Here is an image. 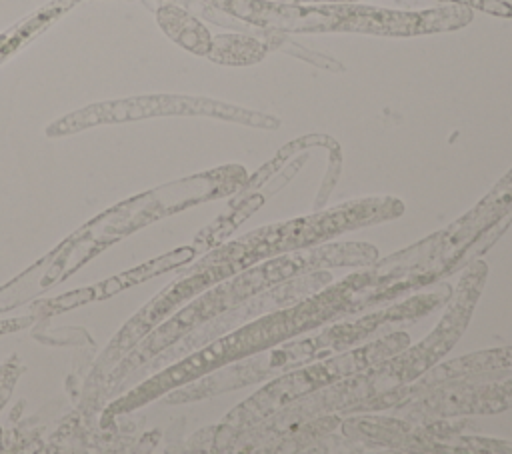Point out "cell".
Instances as JSON below:
<instances>
[{
    "instance_id": "cell-5",
    "label": "cell",
    "mask_w": 512,
    "mask_h": 454,
    "mask_svg": "<svg viewBox=\"0 0 512 454\" xmlns=\"http://www.w3.org/2000/svg\"><path fill=\"white\" fill-rule=\"evenodd\" d=\"M410 344V336L404 330L384 332L372 342L360 348H348L334 356L302 364L294 370L270 378L260 390H256L248 400L240 402L234 410L226 414L220 430H238L264 420L276 410L288 406L290 402L322 390L338 380L350 378L374 364L398 354Z\"/></svg>"
},
{
    "instance_id": "cell-10",
    "label": "cell",
    "mask_w": 512,
    "mask_h": 454,
    "mask_svg": "<svg viewBox=\"0 0 512 454\" xmlns=\"http://www.w3.org/2000/svg\"><path fill=\"white\" fill-rule=\"evenodd\" d=\"M210 60L220 64H254L266 56V46L246 34H222L214 36L206 54Z\"/></svg>"
},
{
    "instance_id": "cell-2",
    "label": "cell",
    "mask_w": 512,
    "mask_h": 454,
    "mask_svg": "<svg viewBox=\"0 0 512 454\" xmlns=\"http://www.w3.org/2000/svg\"><path fill=\"white\" fill-rule=\"evenodd\" d=\"M402 214V200L392 196H368L350 200L322 212L256 228L246 236L228 242L208 254L194 272L204 280L208 288L214 282L238 274L262 260L296 250H306L342 232L370 226L376 222H386Z\"/></svg>"
},
{
    "instance_id": "cell-3",
    "label": "cell",
    "mask_w": 512,
    "mask_h": 454,
    "mask_svg": "<svg viewBox=\"0 0 512 454\" xmlns=\"http://www.w3.org/2000/svg\"><path fill=\"white\" fill-rule=\"evenodd\" d=\"M338 318L340 312L334 298V290L328 284L322 290L298 300L296 304L272 310L266 316L262 314L256 320L238 326L234 332L220 336L206 348L190 354L176 366L154 376L146 386L134 392L136 404L150 400L156 394L170 390L174 386L192 382L212 370L224 368L262 350H268L284 340L314 330L322 324L334 322Z\"/></svg>"
},
{
    "instance_id": "cell-6",
    "label": "cell",
    "mask_w": 512,
    "mask_h": 454,
    "mask_svg": "<svg viewBox=\"0 0 512 454\" xmlns=\"http://www.w3.org/2000/svg\"><path fill=\"white\" fill-rule=\"evenodd\" d=\"M154 114H208V116H218V118L234 120V122L256 126V128L274 130L280 126L278 118L262 112H252V110H244L232 104L214 102L206 98H186V96H146V98H134V100H120L112 104L90 106L82 110V114H72L66 120L68 122L78 120L68 128V130H76L78 126H86L92 122L132 120V118L154 116Z\"/></svg>"
},
{
    "instance_id": "cell-8",
    "label": "cell",
    "mask_w": 512,
    "mask_h": 454,
    "mask_svg": "<svg viewBox=\"0 0 512 454\" xmlns=\"http://www.w3.org/2000/svg\"><path fill=\"white\" fill-rule=\"evenodd\" d=\"M512 366V346L502 348H490L480 350L474 354H466L448 362H436L432 368H428L424 374H420L416 380L402 384L398 388L380 392L376 396H370L368 400L360 402L354 412H382L390 408H398L402 404H408L416 398L426 396L428 392L462 378H470L476 374L494 372L500 368Z\"/></svg>"
},
{
    "instance_id": "cell-4",
    "label": "cell",
    "mask_w": 512,
    "mask_h": 454,
    "mask_svg": "<svg viewBox=\"0 0 512 454\" xmlns=\"http://www.w3.org/2000/svg\"><path fill=\"white\" fill-rule=\"evenodd\" d=\"M486 278L488 264L484 260H472L460 276L458 286L452 292L450 304L444 310L440 322L426 338H422L416 346L408 344L398 354L370 366L368 370L338 380L336 390L342 400V412H354V408L370 396L408 384L424 374L428 368H432L436 362H440V358H444L452 350V346L468 328L472 312L484 290Z\"/></svg>"
},
{
    "instance_id": "cell-9",
    "label": "cell",
    "mask_w": 512,
    "mask_h": 454,
    "mask_svg": "<svg viewBox=\"0 0 512 454\" xmlns=\"http://www.w3.org/2000/svg\"><path fill=\"white\" fill-rule=\"evenodd\" d=\"M158 22L162 24V28L166 30V34L176 40L180 46L196 52V54H208L210 50V34L206 32V28L194 20L190 14L166 6L158 12Z\"/></svg>"
},
{
    "instance_id": "cell-1",
    "label": "cell",
    "mask_w": 512,
    "mask_h": 454,
    "mask_svg": "<svg viewBox=\"0 0 512 454\" xmlns=\"http://www.w3.org/2000/svg\"><path fill=\"white\" fill-rule=\"evenodd\" d=\"M452 292H454L452 286L442 284L434 292L406 296L404 300L374 312H360V316L352 314V316L338 318L318 334H312L294 342H286V344L280 342V346L276 344L254 356L238 360L236 366H226L218 374L206 376L202 382L178 392L176 400H194V398H206L220 392L236 390L254 382L270 380L302 364L334 356L338 352L352 348L354 344H360L376 336L380 330L392 328L394 324L416 322L418 318H422L424 314L440 306L444 300H448Z\"/></svg>"
},
{
    "instance_id": "cell-7",
    "label": "cell",
    "mask_w": 512,
    "mask_h": 454,
    "mask_svg": "<svg viewBox=\"0 0 512 454\" xmlns=\"http://www.w3.org/2000/svg\"><path fill=\"white\" fill-rule=\"evenodd\" d=\"M508 408H512V378L498 382H466L462 378L394 410L412 420H434L462 414H498Z\"/></svg>"
}]
</instances>
